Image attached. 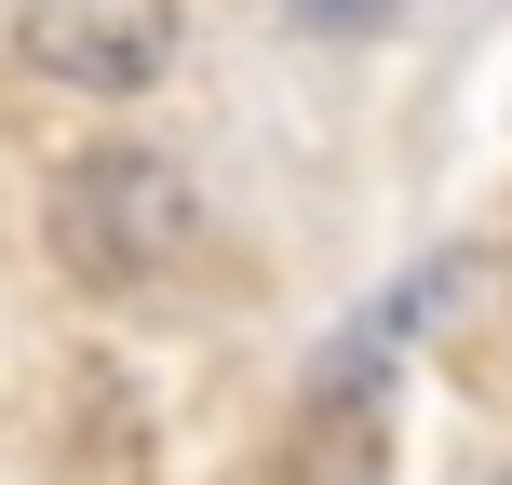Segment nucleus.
<instances>
[{
    "label": "nucleus",
    "instance_id": "1",
    "mask_svg": "<svg viewBox=\"0 0 512 485\" xmlns=\"http://www.w3.org/2000/svg\"><path fill=\"white\" fill-rule=\"evenodd\" d=\"M189 243H203V189L162 149H81V162H54V189H41V256L81 297H149Z\"/></svg>",
    "mask_w": 512,
    "mask_h": 485
},
{
    "label": "nucleus",
    "instance_id": "2",
    "mask_svg": "<svg viewBox=\"0 0 512 485\" xmlns=\"http://www.w3.org/2000/svg\"><path fill=\"white\" fill-rule=\"evenodd\" d=\"M189 41V0H14V68L54 95H149Z\"/></svg>",
    "mask_w": 512,
    "mask_h": 485
},
{
    "label": "nucleus",
    "instance_id": "3",
    "mask_svg": "<svg viewBox=\"0 0 512 485\" xmlns=\"http://www.w3.org/2000/svg\"><path fill=\"white\" fill-rule=\"evenodd\" d=\"M283 485H391V391H297Z\"/></svg>",
    "mask_w": 512,
    "mask_h": 485
},
{
    "label": "nucleus",
    "instance_id": "4",
    "mask_svg": "<svg viewBox=\"0 0 512 485\" xmlns=\"http://www.w3.org/2000/svg\"><path fill=\"white\" fill-rule=\"evenodd\" d=\"M81 445H95V472H108V485L149 472V405L122 391V364H81V378H68V459H81Z\"/></svg>",
    "mask_w": 512,
    "mask_h": 485
},
{
    "label": "nucleus",
    "instance_id": "5",
    "mask_svg": "<svg viewBox=\"0 0 512 485\" xmlns=\"http://www.w3.org/2000/svg\"><path fill=\"white\" fill-rule=\"evenodd\" d=\"M391 14H405V0H283V27H297V41H378Z\"/></svg>",
    "mask_w": 512,
    "mask_h": 485
},
{
    "label": "nucleus",
    "instance_id": "6",
    "mask_svg": "<svg viewBox=\"0 0 512 485\" xmlns=\"http://www.w3.org/2000/svg\"><path fill=\"white\" fill-rule=\"evenodd\" d=\"M459 485H512V459H459Z\"/></svg>",
    "mask_w": 512,
    "mask_h": 485
}]
</instances>
